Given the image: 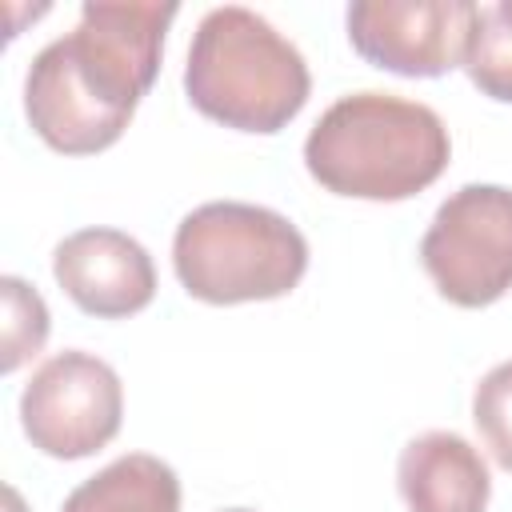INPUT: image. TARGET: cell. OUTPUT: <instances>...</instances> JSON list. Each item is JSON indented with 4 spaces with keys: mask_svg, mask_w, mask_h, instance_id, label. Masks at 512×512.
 I'll use <instances>...</instances> for the list:
<instances>
[{
    "mask_svg": "<svg viewBox=\"0 0 512 512\" xmlns=\"http://www.w3.org/2000/svg\"><path fill=\"white\" fill-rule=\"evenodd\" d=\"M176 4H84L80 24L36 52L24 76L32 132L64 156L112 148L148 96Z\"/></svg>",
    "mask_w": 512,
    "mask_h": 512,
    "instance_id": "cell-1",
    "label": "cell"
},
{
    "mask_svg": "<svg viewBox=\"0 0 512 512\" xmlns=\"http://www.w3.org/2000/svg\"><path fill=\"white\" fill-rule=\"evenodd\" d=\"M476 20L472 0H356L344 16L356 56L408 80L464 68Z\"/></svg>",
    "mask_w": 512,
    "mask_h": 512,
    "instance_id": "cell-7",
    "label": "cell"
},
{
    "mask_svg": "<svg viewBox=\"0 0 512 512\" xmlns=\"http://www.w3.org/2000/svg\"><path fill=\"white\" fill-rule=\"evenodd\" d=\"M452 140L444 120L396 92L340 96L304 140L308 176L332 196L396 204L444 176Z\"/></svg>",
    "mask_w": 512,
    "mask_h": 512,
    "instance_id": "cell-2",
    "label": "cell"
},
{
    "mask_svg": "<svg viewBox=\"0 0 512 512\" xmlns=\"http://www.w3.org/2000/svg\"><path fill=\"white\" fill-rule=\"evenodd\" d=\"M124 420V384L92 352L64 348L48 356L20 392V424L32 448L52 460H84L116 440Z\"/></svg>",
    "mask_w": 512,
    "mask_h": 512,
    "instance_id": "cell-6",
    "label": "cell"
},
{
    "mask_svg": "<svg viewBox=\"0 0 512 512\" xmlns=\"http://www.w3.org/2000/svg\"><path fill=\"white\" fill-rule=\"evenodd\" d=\"M396 488L408 512H484L492 476L460 432H424L400 448Z\"/></svg>",
    "mask_w": 512,
    "mask_h": 512,
    "instance_id": "cell-9",
    "label": "cell"
},
{
    "mask_svg": "<svg viewBox=\"0 0 512 512\" xmlns=\"http://www.w3.org/2000/svg\"><path fill=\"white\" fill-rule=\"evenodd\" d=\"M420 264L448 304H496L512 288V188H456L420 240Z\"/></svg>",
    "mask_w": 512,
    "mask_h": 512,
    "instance_id": "cell-5",
    "label": "cell"
},
{
    "mask_svg": "<svg viewBox=\"0 0 512 512\" xmlns=\"http://www.w3.org/2000/svg\"><path fill=\"white\" fill-rule=\"evenodd\" d=\"M188 104L236 132L272 136L308 104L312 76L292 40L240 4L204 12L184 64Z\"/></svg>",
    "mask_w": 512,
    "mask_h": 512,
    "instance_id": "cell-3",
    "label": "cell"
},
{
    "mask_svg": "<svg viewBox=\"0 0 512 512\" xmlns=\"http://www.w3.org/2000/svg\"><path fill=\"white\" fill-rule=\"evenodd\" d=\"M60 512H180V480L160 456L128 452L72 488Z\"/></svg>",
    "mask_w": 512,
    "mask_h": 512,
    "instance_id": "cell-10",
    "label": "cell"
},
{
    "mask_svg": "<svg viewBox=\"0 0 512 512\" xmlns=\"http://www.w3.org/2000/svg\"><path fill=\"white\" fill-rule=\"evenodd\" d=\"M224 512H252V508H224Z\"/></svg>",
    "mask_w": 512,
    "mask_h": 512,
    "instance_id": "cell-14",
    "label": "cell"
},
{
    "mask_svg": "<svg viewBox=\"0 0 512 512\" xmlns=\"http://www.w3.org/2000/svg\"><path fill=\"white\" fill-rule=\"evenodd\" d=\"M0 288H4V360H0V368L16 372L48 340V304L20 276H4Z\"/></svg>",
    "mask_w": 512,
    "mask_h": 512,
    "instance_id": "cell-12",
    "label": "cell"
},
{
    "mask_svg": "<svg viewBox=\"0 0 512 512\" xmlns=\"http://www.w3.org/2000/svg\"><path fill=\"white\" fill-rule=\"evenodd\" d=\"M52 276L96 320H124L152 304L156 268L148 248L120 228H80L52 252Z\"/></svg>",
    "mask_w": 512,
    "mask_h": 512,
    "instance_id": "cell-8",
    "label": "cell"
},
{
    "mask_svg": "<svg viewBox=\"0 0 512 512\" xmlns=\"http://www.w3.org/2000/svg\"><path fill=\"white\" fill-rule=\"evenodd\" d=\"M472 420L492 460L512 472V360L496 364L472 392Z\"/></svg>",
    "mask_w": 512,
    "mask_h": 512,
    "instance_id": "cell-13",
    "label": "cell"
},
{
    "mask_svg": "<svg viewBox=\"0 0 512 512\" xmlns=\"http://www.w3.org/2000/svg\"><path fill=\"white\" fill-rule=\"evenodd\" d=\"M172 268L184 292L204 304L276 300L304 280L308 240L264 204L212 200L176 224Z\"/></svg>",
    "mask_w": 512,
    "mask_h": 512,
    "instance_id": "cell-4",
    "label": "cell"
},
{
    "mask_svg": "<svg viewBox=\"0 0 512 512\" xmlns=\"http://www.w3.org/2000/svg\"><path fill=\"white\" fill-rule=\"evenodd\" d=\"M464 72L488 100L512 104V0L480 4Z\"/></svg>",
    "mask_w": 512,
    "mask_h": 512,
    "instance_id": "cell-11",
    "label": "cell"
}]
</instances>
